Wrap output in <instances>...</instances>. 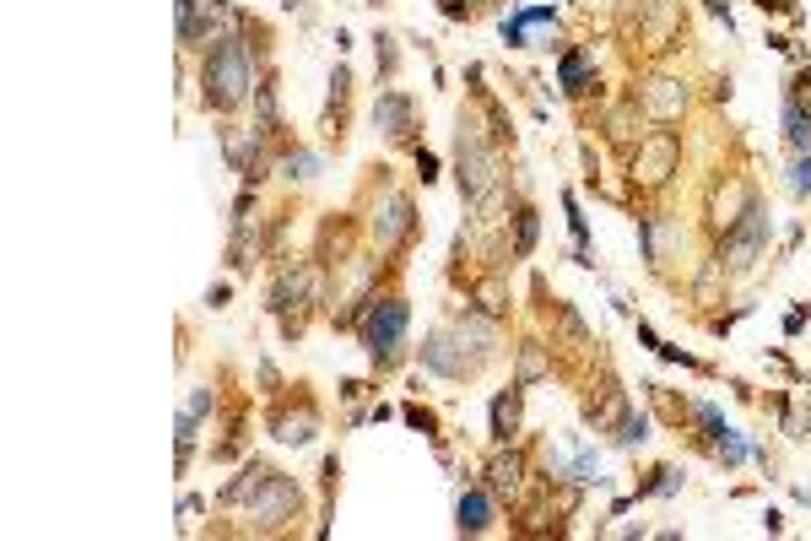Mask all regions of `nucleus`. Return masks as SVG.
<instances>
[{"instance_id": "nucleus-1", "label": "nucleus", "mask_w": 811, "mask_h": 541, "mask_svg": "<svg viewBox=\"0 0 811 541\" xmlns=\"http://www.w3.org/2000/svg\"><path fill=\"white\" fill-rule=\"evenodd\" d=\"M260 82H265L260 76V49L249 44L244 28L217 38V44L201 55V103L211 114H233V109H244V103H255Z\"/></svg>"}, {"instance_id": "nucleus-5", "label": "nucleus", "mask_w": 811, "mask_h": 541, "mask_svg": "<svg viewBox=\"0 0 811 541\" xmlns=\"http://www.w3.org/2000/svg\"><path fill=\"white\" fill-rule=\"evenodd\" d=\"M768 206H763V195L747 206V217L736 222V228H725L720 233V249H714V266H720L725 276H747L757 260H763V249H768Z\"/></svg>"}, {"instance_id": "nucleus-6", "label": "nucleus", "mask_w": 811, "mask_h": 541, "mask_svg": "<svg viewBox=\"0 0 811 541\" xmlns=\"http://www.w3.org/2000/svg\"><path fill=\"white\" fill-rule=\"evenodd\" d=\"M179 6V44L184 49H211L217 38H228L244 28V17L228 0H174Z\"/></svg>"}, {"instance_id": "nucleus-27", "label": "nucleus", "mask_w": 811, "mask_h": 541, "mask_svg": "<svg viewBox=\"0 0 811 541\" xmlns=\"http://www.w3.org/2000/svg\"><path fill=\"white\" fill-rule=\"evenodd\" d=\"M276 168H282V179L309 184V179L319 174V157H314L309 147H292V152H282V157H276Z\"/></svg>"}, {"instance_id": "nucleus-11", "label": "nucleus", "mask_w": 811, "mask_h": 541, "mask_svg": "<svg viewBox=\"0 0 811 541\" xmlns=\"http://www.w3.org/2000/svg\"><path fill=\"white\" fill-rule=\"evenodd\" d=\"M314 433H319V406L303 395V385H298V412H292V401L271 406V439L276 444H292V450H298V444L314 439Z\"/></svg>"}, {"instance_id": "nucleus-41", "label": "nucleus", "mask_w": 811, "mask_h": 541, "mask_svg": "<svg viewBox=\"0 0 811 541\" xmlns=\"http://www.w3.org/2000/svg\"><path fill=\"white\" fill-rule=\"evenodd\" d=\"M806 314H811V303H801V309L790 314V320H784V336H801V325H806Z\"/></svg>"}, {"instance_id": "nucleus-2", "label": "nucleus", "mask_w": 811, "mask_h": 541, "mask_svg": "<svg viewBox=\"0 0 811 541\" xmlns=\"http://www.w3.org/2000/svg\"><path fill=\"white\" fill-rule=\"evenodd\" d=\"M406 331H411V303L406 298H374L368 314L357 320V336H363V347H368L379 374H390V368L406 358Z\"/></svg>"}, {"instance_id": "nucleus-20", "label": "nucleus", "mask_w": 811, "mask_h": 541, "mask_svg": "<svg viewBox=\"0 0 811 541\" xmlns=\"http://www.w3.org/2000/svg\"><path fill=\"white\" fill-rule=\"evenodd\" d=\"M666 233H676V222L666 217V211H644V217H638V244H644L649 271L666 266Z\"/></svg>"}, {"instance_id": "nucleus-26", "label": "nucleus", "mask_w": 811, "mask_h": 541, "mask_svg": "<svg viewBox=\"0 0 811 541\" xmlns=\"http://www.w3.org/2000/svg\"><path fill=\"white\" fill-rule=\"evenodd\" d=\"M536 233H541L536 206H520V211H514V260H530V249H536Z\"/></svg>"}, {"instance_id": "nucleus-43", "label": "nucleus", "mask_w": 811, "mask_h": 541, "mask_svg": "<svg viewBox=\"0 0 811 541\" xmlns=\"http://www.w3.org/2000/svg\"><path fill=\"white\" fill-rule=\"evenodd\" d=\"M195 509H201V498H195V493H184V498H179V520H190Z\"/></svg>"}, {"instance_id": "nucleus-18", "label": "nucleus", "mask_w": 811, "mask_h": 541, "mask_svg": "<svg viewBox=\"0 0 811 541\" xmlns=\"http://www.w3.org/2000/svg\"><path fill=\"white\" fill-rule=\"evenodd\" d=\"M520 406H525V385H509V390L493 395V428H487V433H493L498 450L520 439Z\"/></svg>"}, {"instance_id": "nucleus-35", "label": "nucleus", "mask_w": 811, "mask_h": 541, "mask_svg": "<svg viewBox=\"0 0 811 541\" xmlns=\"http://www.w3.org/2000/svg\"><path fill=\"white\" fill-rule=\"evenodd\" d=\"M211 406H217V390H211V385H201V390H195V395H190V401H184V412H179V417H190V422H201V417L211 412Z\"/></svg>"}, {"instance_id": "nucleus-22", "label": "nucleus", "mask_w": 811, "mask_h": 541, "mask_svg": "<svg viewBox=\"0 0 811 541\" xmlns=\"http://www.w3.org/2000/svg\"><path fill=\"white\" fill-rule=\"evenodd\" d=\"M784 147L790 152H811V109L795 98H784Z\"/></svg>"}, {"instance_id": "nucleus-34", "label": "nucleus", "mask_w": 811, "mask_h": 541, "mask_svg": "<svg viewBox=\"0 0 811 541\" xmlns=\"http://www.w3.org/2000/svg\"><path fill=\"white\" fill-rule=\"evenodd\" d=\"M790 195H811V152H795V163H790Z\"/></svg>"}, {"instance_id": "nucleus-38", "label": "nucleus", "mask_w": 811, "mask_h": 541, "mask_svg": "<svg viewBox=\"0 0 811 541\" xmlns=\"http://www.w3.org/2000/svg\"><path fill=\"white\" fill-rule=\"evenodd\" d=\"M438 11H444L449 22H471V6H460V0H438Z\"/></svg>"}, {"instance_id": "nucleus-8", "label": "nucleus", "mask_w": 811, "mask_h": 541, "mask_svg": "<svg viewBox=\"0 0 811 541\" xmlns=\"http://www.w3.org/2000/svg\"><path fill=\"white\" fill-rule=\"evenodd\" d=\"M503 44L509 49H563V38H557V11L552 6H514L509 17L498 22Z\"/></svg>"}, {"instance_id": "nucleus-44", "label": "nucleus", "mask_w": 811, "mask_h": 541, "mask_svg": "<svg viewBox=\"0 0 811 541\" xmlns=\"http://www.w3.org/2000/svg\"><path fill=\"white\" fill-rule=\"evenodd\" d=\"M287 6H298V0H287Z\"/></svg>"}, {"instance_id": "nucleus-39", "label": "nucleus", "mask_w": 811, "mask_h": 541, "mask_svg": "<svg viewBox=\"0 0 811 541\" xmlns=\"http://www.w3.org/2000/svg\"><path fill=\"white\" fill-rule=\"evenodd\" d=\"M757 11L763 17H784V11H795V0H757Z\"/></svg>"}, {"instance_id": "nucleus-9", "label": "nucleus", "mask_w": 811, "mask_h": 541, "mask_svg": "<svg viewBox=\"0 0 811 541\" xmlns=\"http://www.w3.org/2000/svg\"><path fill=\"white\" fill-rule=\"evenodd\" d=\"M374 239L384 249H406L417 239V206H411L406 190H384L374 206Z\"/></svg>"}, {"instance_id": "nucleus-4", "label": "nucleus", "mask_w": 811, "mask_h": 541, "mask_svg": "<svg viewBox=\"0 0 811 541\" xmlns=\"http://www.w3.org/2000/svg\"><path fill=\"white\" fill-rule=\"evenodd\" d=\"M298 509H303V487L292 477H282V471L265 466L260 487L244 498V525L255 536H276V531H287V525L298 520Z\"/></svg>"}, {"instance_id": "nucleus-19", "label": "nucleus", "mask_w": 811, "mask_h": 541, "mask_svg": "<svg viewBox=\"0 0 811 541\" xmlns=\"http://www.w3.org/2000/svg\"><path fill=\"white\" fill-rule=\"evenodd\" d=\"M557 87L568 92V98H579V92L595 87V49H568L563 60H557Z\"/></svg>"}, {"instance_id": "nucleus-12", "label": "nucleus", "mask_w": 811, "mask_h": 541, "mask_svg": "<svg viewBox=\"0 0 811 541\" xmlns=\"http://www.w3.org/2000/svg\"><path fill=\"white\" fill-rule=\"evenodd\" d=\"M374 125H379L390 141L411 147V141H417V103H411V92H401V87L379 92V103H374Z\"/></svg>"}, {"instance_id": "nucleus-24", "label": "nucleus", "mask_w": 811, "mask_h": 541, "mask_svg": "<svg viewBox=\"0 0 811 541\" xmlns=\"http://www.w3.org/2000/svg\"><path fill=\"white\" fill-rule=\"evenodd\" d=\"M552 314H557V331L568 336V347H574V352H590V347H595L590 325H584L579 314H574V303H552Z\"/></svg>"}, {"instance_id": "nucleus-36", "label": "nucleus", "mask_w": 811, "mask_h": 541, "mask_svg": "<svg viewBox=\"0 0 811 541\" xmlns=\"http://www.w3.org/2000/svg\"><path fill=\"white\" fill-rule=\"evenodd\" d=\"M406 422H411V428H422V433H428V439H438V417L428 412V406H406V412H401Z\"/></svg>"}, {"instance_id": "nucleus-15", "label": "nucleus", "mask_w": 811, "mask_h": 541, "mask_svg": "<svg viewBox=\"0 0 811 541\" xmlns=\"http://www.w3.org/2000/svg\"><path fill=\"white\" fill-rule=\"evenodd\" d=\"M493 514H498V498L487 493V487H465L460 504H455L460 536H487V531H493Z\"/></svg>"}, {"instance_id": "nucleus-37", "label": "nucleus", "mask_w": 811, "mask_h": 541, "mask_svg": "<svg viewBox=\"0 0 811 541\" xmlns=\"http://www.w3.org/2000/svg\"><path fill=\"white\" fill-rule=\"evenodd\" d=\"M417 174H422V184H433V179H438V157H433L428 147H417Z\"/></svg>"}, {"instance_id": "nucleus-13", "label": "nucleus", "mask_w": 811, "mask_h": 541, "mask_svg": "<svg viewBox=\"0 0 811 541\" xmlns=\"http://www.w3.org/2000/svg\"><path fill=\"white\" fill-rule=\"evenodd\" d=\"M422 368H433V374H444V379H465V374H476V358H465V341L455 347V336L449 331H433L428 341H422Z\"/></svg>"}, {"instance_id": "nucleus-28", "label": "nucleus", "mask_w": 811, "mask_h": 541, "mask_svg": "<svg viewBox=\"0 0 811 541\" xmlns=\"http://www.w3.org/2000/svg\"><path fill=\"white\" fill-rule=\"evenodd\" d=\"M557 477H568V482H606V477H601V455H595V450L568 455L563 466H557Z\"/></svg>"}, {"instance_id": "nucleus-7", "label": "nucleus", "mask_w": 811, "mask_h": 541, "mask_svg": "<svg viewBox=\"0 0 811 541\" xmlns=\"http://www.w3.org/2000/svg\"><path fill=\"white\" fill-rule=\"evenodd\" d=\"M676 168H682V141H676V130H649V136H638V152H633V184H644V190H660Z\"/></svg>"}, {"instance_id": "nucleus-21", "label": "nucleus", "mask_w": 811, "mask_h": 541, "mask_svg": "<svg viewBox=\"0 0 811 541\" xmlns=\"http://www.w3.org/2000/svg\"><path fill=\"white\" fill-rule=\"evenodd\" d=\"M520 482H525V450H509V455H498L493 466H487V493L493 498H514Z\"/></svg>"}, {"instance_id": "nucleus-33", "label": "nucleus", "mask_w": 811, "mask_h": 541, "mask_svg": "<svg viewBox=\"0 0 811 541\" xmlns=\"http://www.w3.org/2000/svg\"><path fill=\"white\" fill-rule=\"evenodd\" d=\"M779 412H784V433H790V439H811V406H790V401H784Z\"/></svg>"}, {"instance_id": "nucleus-3", "label": "nucleus", "mask_w": 811, "mask_h": 541, "mask_svg": "<svg viewBox=\"0 0 811 541\" xmlns=\"http://www.w3.org/2000/svg\"><path fill=\"white\" fill-rule=\"evenodd\" d=\"M319 287H325V271L309 266V260H282L271 282V314L282 320V336L298 341L303 336V309L319 303Z\"/></svg>"}, {"instance_id": "nucleus-16", "label": "nucleus", "mask_w": 811, "mask_h": 541, "mask_svg": "<svg viewBox=\"0 0 811 541\" xmlns=\"http://www.w3.org/2000/svg\"><path fill=\"white\" fill-rule=\"evenodd\" d=\"M622 417H628V390H617V379H606L601 395H584V422L595 433H611Z\"/></svg>"}, {"instance_id": "nucleus-32", "label": "nucleus", "mask_w": 811, "mask_h": 541, "mask_svg": "<svg viewBox=\"0 0 811 541\" xmlns=\"http://www.w3.org/2000/svg\"><path fill=\"white\" fill-rule=\"evenodd\" d=\"M374 65H379L384 82H390L395 65H401V49H395V38H390V33H379V38H374Z\"/></svg>"}, {"instance_id": "nucleus-29", "label": "nucleus", "mask_w": 811, "mask_h": 541, "mask_svg": "<svg viewBox=\"0 0 811 541\" xmlns=\"http://www.w3.org/2000/svg\"><path fill=\"white\" fill-rule=\"evenodd\" d=\"M260 477H265V466H260V460H249V466L238 471V477H233L228 487H222L217 498H222V504H244V498L255 493V487H260Z\"/></svg>"}, {"instance_id": "nucleus-40", "label": "nucleus", "mask_w": 811, "mask_h": 541, "mask_svg": "<svg viewBox=\"0 0 811 541\" xmlns=\"http://www.w3.org/2000/svg\"><path fill=\"white\" fill-rule=\"evenodd\" d=\"M228 298H233V287H228V282H217V287L206 293V303H211V309H228Z\"/></svg>"}, {"instance_id": "nucleus-17", "label": "nucleus", "mask_w": 811, "mask_h": 541, "mask_svg": "<svg viewBox=\"0 0 811 541\" xmlns=\"http://www.w3.org/2000/svg\"><path fill=\"white\" fill-rule=\"evenodd\" d=\"M644 114H649L655 125L682 120V114H687V87L671 82V76H655V82H649V92H644Z\"/></svg>"}, {"instance_id": "nucleus-31", "label": "nucleus", "mask_w": 811, "mask_h": 541, "mask_svg": "<svg viewBox=\"0 0 811 541\" xmlns=\"http://www.w3.org/2000/svg\"><path fill=\"white\" fill-rule=\"evenodd\" d=\"M671 493H682V471L671 466L649 471V482H638V498H671Z\"/></svg>"}, {"instance_id": "nucleus-30", "label": "nucleus", "mask_w": 811, "mask_h": 541, "mask_svg": "<svg viewBox=\"0 0 811 541\" xmlns=\"http://www.w3.org/2000/svg\"><path fill=\"white\" fill-rule=\"evenodd\" d=\"M611 433H617V450H638V444L649 439V417H644V412H633V406H628V417H622Z\"/></svg>"}, {"instance_id": "nucleus-23", "label": "nucleus", "mask_w": 811, "mask_h": 541, "mask_svg": "<svg viewBox=\"0 0 811 541\" xmlns=\"http://www.w3.org/2000/svg\"><path fill=\"white\" fill-rule=\"evenodd\" d=\"M255 130H265V136H282V109H276V76H265L260 92H255Z\"/></svg>"}, {"instance_id": "nucleus-14", "label": "nucleus", "mask_w": 811, "mask_h": 541, "mask_svg": "<svg viewBox=\"0 0 811 541\" xmlns=\"http://www.w3.org/2000/svg\"><path fill=\"white\" fill-rule=\"evenodd\" d=\"M347 109H352V71H347V60H336V71H330V98H325V120H319L330 147L347 141Z\"/></svg>"}, {"instance_id": "nucleus-25", "label": "nucleus", "mask_w": 811, "mask_h": 541, "mask_svg": "<svg viewBox=\"0 0 811 541\" xmlns=\"http://www.w3.org/2000/svg\"><path fill=\"white\" fill-rule=\"evenodd\" d=\"M552 374V363H547V347H541V341H525L520 347V374H514V385H536V379H547Z\"/></svg>"}, {"instance_id": "nucleus-10", "label": "nucleus", "mask_w": 811, "mask_h": 541, "mask_svg": "<svg viewBox=\"0 0 811 541\" xmlns=\"http://www.w3.org/2000/svg\"><path fill=\"white\" fill-rule=\"evenodd\" d=\"M265 147H271V136H265V130H238V125H228L222 130V152H228V168L244 184H260L265 179Z\"/></svg>"}, {"instance_id": "nucleus-42", "label": "nucleus", "mask_w": 811, "mask_h": 541, "mask_svg": "<svg viewBox=\"0 0 811 541\" xmlns=\"http://www.w3.org/2000/svg\"><path fill=\"white\" fill-rule=\"evenodd\" d=\"M638 341H644V347H649V352H660V347H666V341H660L655 331H649V320H638Z\"/></svg>"}]
</instances>
